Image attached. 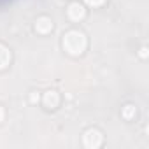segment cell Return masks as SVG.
Returning a JSON list of instances; mask_svg holds the SVG:
<instances>
[{
	"mask_svg": "<svg viewBox=\"0 0 149 149\" xmlns=\"http://www.w3.org/2000/svg\"><path fill=\"white\" fill-rule=\"evenodd\" d=\"M61 44H63V49L68 54H72V56H81L84 53L86 46H88V40H86V35L83 32H79V30H70V32H67L63 35Z\"/></svg>",
	"mask_w": 149,
	"mask_h": 149,
	"instance_id": "1",
	"label": "cell"
},
{
	"mask_svg": "<svg viewBox=\"0 0 149 149\" xmlns=\"http://www.w3.org/2000/svg\"><path fill=\"white\" fill-rule=\"evenodd\" d=\"M104 144V135L97 128H90L83 133V146L86 149H98Z\"/></svg>",
	"mask_w": 149,
	"mask_h": 149,
	"instance_id": "2",
	"label": "cell"
},
{
	"mask_svg": "<svg viewBox=\"0 0 149 149\" xmlns=\"http://www.w3.org/2000/svg\"><path fill=\"white\" fill-rule=\"evenodd\" d=\"M67 16H68V19H72L74 23H79V21L84 19L86 9H84V6L79 4V2H72V4L67 7Z\"/></svg>",
	"mask_w": 149,
	"mask_h": 149,
	"instance_id": "3",
	"label": "cell"
},
{
	"mask_svg": "<svg viewBox=\"0 0 149 149\" xmlns=\"http://www.w3.org/2000/svg\"><path fill=\"white\" fill-rule=\"evenodd\" d=\"M51 30H53V21H51V18H47V16L37 18V21H35V32H37V33L46 35V33H49Z\"/></svg>",
	"mask_w": 149,
	"mask_h": 149,
	"instance_id": "4",
	"label": "cell"
},
{
	"mask_svg": "<svg viewBox=\"0 0 149 149\" xmlns=\"http://www.w3.org/2000/svg\"><path fill=\"white\" fill-rule=\"evenodd\" d=\"M42 104H44L47 109H56L58 104H60V95H58L54 90H49V91L44 93V97H42Z\"/></svg>",
	"mask_w": 149,
	"mask_h": 149,
	"instance_id": "5",
	"label": "cell"
},
{
	"mask_svg": "<svg viewBox=\"0 0 149 149\" xmlns=\"http://www.w3.org/2000/svg\"><path fill=\"white\" fill-rule=\"evenodd\" d=\"M9 63H11V51L4 44H0V70L7 68Z\"/></svg>",
	"mask_w": 149,
	"mask_h": 149,
	"instance_id": "6",
	"label": "cell"
},
{
	"mask_svg": "<svg viewBox=\"0 0 149 149\" xmlns=\"http://www.w3.org/2000/svg\"><path fill=\"white\" fill-rule=\"evenodd\" d=\"M121 116H123V119H126V121L135 119V116H137V107H135L133 104L125 105V107H123V111H121Z\"/></svg>",
	"mask_w": 149,
	"mask_h": 149,
	"instance_id": "7",
	"label": "cell"
},
{
	"mask_svg": "<svg viewBox=\"0 0 149 149\" xmlns=\"http://www.w3.org/2000/svg\"><path fill=\"white\" fill-rule=\"evenodd\" d=\"M107 2V0H84V4H88L90 7H100Z\"/></svg>",
	"mask_w": 149,
	"mask_h": 149,
	"instance_id": "8",
	"label": "cell"
},
{
	"mask_svg": "<svg viewBox=\"0 0 149 149\" xmlns=\"http://www.w3.org/2000/svg\"><path fill=\"white\" fill-rule=\"evenodd\" d=\"M39 102H40L39 91H32V93H30V104H39Z\"/></svg>",
	"mask_w": 149,
	"mask_h": 149,
	"instance_id": "9",
	"label": "cell"
},
{
	"mask_svg": "<svg viewBox=\"0 0 149 149\" xmlns=\"http://www.w3.org/2000/svg\"><path fill=\"white\" fill-rule=\"evenodd\" d=\"M139 54H140V58H144V60H146V58H147V47H146V46H144V47H140V53H139Z\"/></svg>",
	"mask_w": 149,
	"mask_h": 149,
	"instance_id": "10",
	"label": "cell"
},
{
	"mask_svg": "<svg viewBox=\"0 0 149 149\" xmlns=\"http://www.w3.org/2000/svg\"><path fill=\"white\" fill-rule=\"evenodd\" d=\"M4 118H6V111H4V107L0 105V123L4 121Z\"/></svg>",
	"mask_w": 149,
	"mask_h": 149,
	"instance_id": "11",
	"label": "cell"
}]
</instances>
